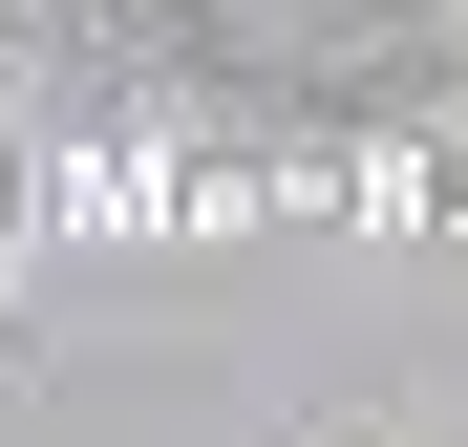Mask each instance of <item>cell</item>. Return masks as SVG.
Instances as JSON below:
<instances>
[{
	"label": "cell",
	"mask_w": 468,
	"mask_h": 447,
	"mask_svg": "<svg viewBox=\"0 0 468 447\" xmlns=\"http://www.w3.org/2000/svg\"><path fill=\"white\" fill-rule=\"evenodd\" d=\"M0 277H22V128H0Z\"/></svg>",
	"instance_id": "cell-1"
}]
</instances>
